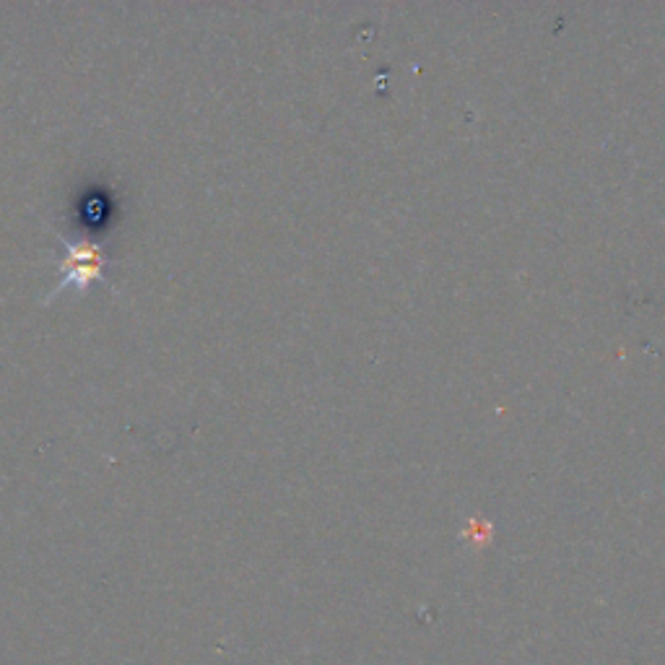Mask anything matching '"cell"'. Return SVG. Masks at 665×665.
I'll list each match as a JSON object with an SVG mask.
<instances>
[{"label": "cell", "instance_id": "cell-1", "mask_svg": "<svg viewBox=\"0 0 665 665\" xmlns=\"http://www.w3.org/2000/svg\"><path fill=\"white\" fill-rule=\"evenodd\" d=\"M65 245H68V250H71V255H68V263H65V265H68V276H65V284H71V281H73V284L84 289V286H89L91 281L99 276V265H102L99 250H97V247L81 250V247H73L68 239H65ZM63 286H60V289H63ZM58 291H55V294H58Z\"/></svg>", "mask_w": 665, "mask_h": 665}]
</instances>
